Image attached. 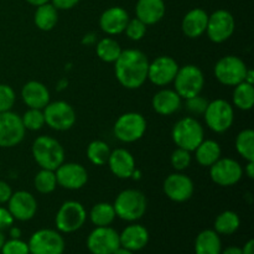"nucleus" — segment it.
<instances>
[{
    "instance_id": "f257e3e1",
    "label": "nucleus",
    "mask_w": 254,
    "mask_h": 254,
    "mask_svg": "<svg viewBox=\"0 0 254 254\" xmlns=\"http://www.w3.org/2000/svg\"><path fill=\"white\" fill-rule=\"evenodd\" d=\"M148 57L135 49L122 51L114 62L117 79L127 89H136L145 83L148 79Z\"/></svg>"
},
{
    "instance_id": "f03ea898",
    "label": "nucleus",
    "mask_w": 254,
    "mask_h": 254,
    "mask_svg": "<svg viewBox=\"0 0 254 254\" xmlns=\"http://www.w3.org/2000/svg\"><path fill=\"white\" fill-rule=\"evenodd\" d=\"M32 156L41 169L55 171L64 163V149L59 140L49 135H40L32 143Z\"/></svg>"
},
{
    "instance_id": "7ed1b4c3",
    "label": "nucleus",
    "mask_w": 254,
    "mask_h": 254,
    "mask_svg": "<svg viewBox=\"0 0 254 254\" xmlns=\"http://www.w3.org/2000/svg\"><path fill=\"white\" fill-rule=\"evenodd\" d=\"M116 216L123 221L134 222L145 215L146 198L141 191L127 189L116 197L113 203Z\"/></svg>"
},
{
    "instance_id": "20e7f679",
    "label": "nucleus",
    "mask_w": 254,
    "mask_h": 254,
    "mask_svg": "<svg viewBox=\"0 0 254 254\" xmlns=\"http://www.w3.org/2000/svg\"><path fill=\"white\" fill-rule=\"evenodd\" d=\"M171 136L178 148L193 151L205 139V131L197 119L185 117L174 126Z\"/></svg>"
},
{
    "instance_id": "39448f33",
    "label": "nucleus",
    "mask_w": 254,
    "mask_h": 254,
    "mask_svg": "<svg viewBox=\"0 0 254 254\" xmlns=\"http://www.w3.org/2000/svg\"><path fill=\"white\" fill-rule=\"evenodd\" d=\"M174 91L181 97V99H189L198 96L205 86V77L200 67L195 64H186L179 67V71L174 78Z\"/></svg>"
},
{
    "instance_id": "423d86ee",
    "label": "nucleus",
    "mask_w": 254,
    "mask_h": 254,
    "mask_svg": "<svg viewBox=\"0 0 254 254\" xmlns=\"http://www.w3.org/2000/svg\"><path fill=\"white\" fill-rule=\"evenodd\" d=\"M206 126L215 133H225L235 122V111L232 104L225 99H215L208 102L205 113Z\"/></svg>"
},
{
    "instance_id": "0eeeda50",
    "label": "nucleus",
    "mask_w": 254,
    "mask_h": 254,
    "mask_svg": "<svg viewBox=\"0 0 254 254\" xmlns=\"http://www.w3.org/2000/svg\"><path fill=\"white\" fill-rule=\"evenodd\" d=\"M114 135L123 143H134L144 136L146 131V121L140 113L128 112L119 117L114 123Z\"/></svg>"
},
{
    "instance_id": "6e6552de",
    "label": "nucleus",
    "mask_w": 254,
    "mask_h": 254,
    "mask_svg": "<svg viewBox=\"0 0 254 254\" xmlns=\"http://www.w3.org/2000/svg\"><path fill=\"white\" fill-rule=\"evenodd\" d=\"M247 64L241 57L228 55L218 60L215 64V77L223 86L235 87L245 81Z\"/></svg>"
},
{
    "instance_id": "1a4fd4ad",
    "label": "nucleus",
    "mask_w": 254,
    "mask_h": 254,
    "mask_svg": "<svg viewBox=\"0 0 254 254\" xmlns=\"http://www.w3.org/2000/svg\"><path fill=\"white\" fill-rule=\"evenodd\" d=\"M45 124L57 131L71 129L76 123V112L73 107L64 101L50 102L44 109Z\"/></svg>"
},
{
    "instance_id": "9d476101",
    "label": "nucleus",
    "mask_w": 254,
    "mask_h": 254,
    "mask_svg": "<svg viewBox=\"0 0 254 254\" xmlns=\"http://www.w3.org/2000/svg\"><path fill=\"white\" fill-rule=\"evenodd\" d=\"M87 220V212L83 205L77 201H66L56 213V227L62 233H72L78 231Z\"/></svg>"
},
{
    "instance_id": "9b49d317",
    "label": "nucleus",
    "mask_w": 254,
    "mask_h": 254,
    "mask_svg": "<svg viewBox=\"0 0 254 254\" xmlns=\"http://www.w3.org/2000/svg\"><path fill=\"white\" fill-rule=\"evenodd\" d=\"M30 254H64V240L55 230H39L30 237Z\"/></svg>"
},
{
    "instance_id": "f8f14e48",
    "label": "nucleus",
    "mask_w": 254,
    "mask_h": 254,
    "mask_svg": "<svg viewBox=\"0 0 254 254\" xmlns=\"http://www.w3.org/2000/svg\"><path fill=\"white\" fill-rule=\"evenodd\" d=\"M236 29L235 17L227 10H216L208 15L206 34L208 39L215 44H221L230 39Z\"/></svg>"
},
{
    "instance_id": "ddd939ff",
    "label": "nucleus",
    "mask_w": 254,
    "mask_h": 254,
    "mask_svg": "<svg viewBox=\"0 0 254 254\" xmlns=\"http://www.w3.org/2000/svg\"><path fill=\"white\" fill-rule=\"evenodd\" d=\"M21 117L14 112L0 113V148H12L22 141L25 136Z\"/></svg>"
},
{
    "instance_id": "4468645a",
    "label": "nucleus",
    "mask_w": 254,
    "mask_h": 254,
    "mask_svg": "<svg viewBox=\"0 0 254 254\" xmlns=\"http://www.w3.org/2000/svg\"><path fill=\"white\" fill-rule=\"evenodd\" d=\"M243 168L238 161L231 158H220L210 166V178L216 185L228 188L240 183Z\"/></svg>"
},
{
    "instance_id": "2eb2a0df",
    "label": "nucleus",
    "mask_w": 254,
    "mask_h": 254,
    "mask_svg": "<svg viewBox=\"0 0 254 254\" xmlns=\"http://www.w3.org/2000/svg\"><path fill=\"white\" fill-rule=\"evenodd\" d=\"M87 247L92 254H113L121 247L119 233L109 226L96 227L87 238Z\"/></svg>"
},
{
    "instance_id": "dca6fc26",
    "label": "nucleus",
    "mask_w": 254,
    "mask_h": 254,
    "mask_svg": "<svg viewBox=\"0 0 254 254\" xmlns=\"http://www.w3.org/2000/svg\"><path fill=\"white\" fill-rule=\"evenodd\" d=\"M57 185L67 190H79L88 181L86 168L77 163H64L55 170Z\"/></svg>"
},
{
    "instance_id": "f3484780",
    "label": "nucleus",
    "mask_w": 254,
    "mask_h": 254,
    "mask_svg": "<svg viewBox=\"0 0 254 254\" xmlns=\"http://www.w3.org/2000/svg\"><path fill=\"white\" fill-rule=\"evenodd\" d=\"M179 71V64L173 57L159 56L149 62L148 79L158 87L168 86L174 81Z\"/></svg>"
},
{
    "instance_id": "a211bd4d",
    "label": "nucleus",
    "mask_w": 254,
    "mask_h": 254,
    "mask_svg": "<svg viewBox=\"0 0 254 254\" xmlns=\"http://www.w3.org/2000/svg\"><path fill=\"white\" fill-rule=\"evenodd\" d=\"M163 190L168 198L174 202H186L190 200L195 191L193 181L188 175L181 173L170 174L165 179Z\"/></svg>"
},
{
    "instance_id": "6ab92c4d",
    "label": "nucleus",
    "mask_w": 254,
    "mask_h": 254,
    "mask_svg": "<svg viewBox=\"0 0 254 254\" xmlns=\"http://www.w3.org/2000/svg\"><path fill=\"white\" fill-rule=\"evenodd\" d=\"M7 210L11 213L14 220L30 221L34 218L37 211V201L32 193L27 191H16L12 192L7 201Z\"/></svg>"
},
{
    "instance_id": "aec40b11",
    "label": "nucleus",
    "mask_w": 254,
    "mask_h": 254,
    "mask_svg": "<svg viewBox=\"0 0 254 254\" xmlns=\"http://www.w3.org/2000/svg\"><path fill=\"white\" fill-rule=\"evenodd\" d=\"M129 21V15L126 9L121 6H112L103 11L99 17V26L107 35H119L124 32Z\"/></svg>"
},
{
    "instance_id": "412c9836",
    "label": "nucleus",
    "mask_w": 254,
    "mask_h": 254,
    "mask_svg": "<svg viewBox=\"0 0 254 254\" xmlns=\"http://www.w3.org/2000/svg\"><path fill=\"white\" fill-rule=\"evenodd\" d=\"M21 98L29 108L44 109L50 103V91L39 81H30L21 89Z\"/></svg>"
},
{
    "instance_id": "4be33fe9",
    "label": "nucleus",
    "mask_w": 254,
    "mask_h": 254,
    "mask_svg": "<svg viewBox=\"0 0 254 254\" xmlns=\"http://www.w3.org/2000/svg\"><path fill=\"white\" fill-rule=\"evenodd\" d=\"M112 174L119 179H130L131 174L135 170L134 156L126 149H116L111 151L108 163Z\"/></svg>"
},
{
    "instance_id": "5701e85b",
    "label": "nucleus",
    "mask_w": 254,
    "mask_h": 254,
    "mask_svg": "<svg viewBox=\"0 0 254 254\" xmlns=\"http://www.w3.org/2000/svg\"><path fill=\"white\" fill-rule=\"evenodd\" d=\"M207 21V12L203 9L196 7V9L190 10L184 16L183 22H181V29H183L185 36H188L189 39H197L206 32Z\"/></svg>"
},
{
    "instance_id": "b1692460",
    "label": "nucleus",
    "mask_w": 254,
    "mask_h": 254,
    "mask_svg": "<svg viewBox=\"0 0 254 254\" xmlns=\"http://www.w3.org/2000/svg\"><path fill=\"white\" fill-rule=\"evenodd\" d=\"M136 19L148 26L158 24L165 15L164 0H138L135 5Z\"/></svg>"
},
{
    "instance_id": "393cba45",
    "label": "nucleus",
    "mask_w": 254,
    "mask_h": 254,
    "mask_svg": "<svg viewBox=\"0 0 254 254\" xmlns=\"http://www.w3.org/2000/svg\"><path fill=\"white\" fill-rule=\"evenodd\" d=\"M119 241H121V247L127 248L131 252H136L143 250L148 245L149 232L144 226L134 223L124 228L123 232L119 235Z\"/></svg>"
},
{
    "instance_id": "a878e982",
    "label": "nucleus",
    "mask_w": 254,
    "mask_h": 254,
    "mask_svg": "<svg viewBox=\"0 0 254 254\" xmlns=\"http://www.w3.org/2000/svg\"><path fill=\"white\" fill-rule=\"evenodd\" d=\"M181 101V97L174 89L165 88L154 94L151 106L160 116H171L180 109Z\"/></svg>"
},
{
    "instance_id": "bb28decb",
    "label": "nucleus",
    "mask_w": 254,
    "mask_h": 254,
    "mask_svg": "<svg viewBox=\"0 0 254 254\" xmlns=\"http://www.w3.org/2000/svg\"><path fill=\"white\" fill-rule=\"evenodd\" d=\"M222 243L220 235L215 230H205L195 240L196 254H221Z\"/></svg>"
},
{
    "instance_id": "cd10ccee",
    "label": "nucleus",
    "mask_w": 254,
    "mask_h": 254,
    "mask_svg": "<svg viewBox=\"0 0 254 254\" xmlns=\"http://www.w3.org/2000/svg\"><path fill=\"white\" fill-rule=\"evenodd\" d=\"M196 161L201 166H207L210 168L212 164H215L221 158V146L217 141L211 140V139H203L200 145L195 149Z\"/></svg>"
},
{
    "instance_id": "c85d7f7f",
    "label": "nucleus",
    "mask_w": 254,
    "mask_h": 254,
    "mask_svg": "<svg viewBox=\"0 0 254 254\" xmlns=\"http://www.w3.org/2000/svg\"><path fill=\"white\" fill-rule=\"evenodd\" d=\"M57 20H59V12L54 5L47 2V4L37 6L36 11H35L34 21L40 30L50 31L56 26Z\"/></svg>"
},
{
    "instance_id": "c756f323",
    "label": "nucleus",
    "mask_w": 254,
    "mask_h": 254,
    "mask_svg": "<svg viewBox=\"0 0 254 254\" xmlns=\"http://www.w3.org/2000/svg\"><path fill=\"white\" fill-rule=\"evenodd\" d=\"M232 102L236 108L241 111H251L254 104V87L253 84L247 82H241L235 86V91L232 94Z\"/></svg>"
},
{
    "instance_id": "7c9ffc66",
    "label": "nucleus",
    "mask_w": 254,
    "mask_h": 254,
    "mask_svg": "<svg viewBox=\"0 0 254 254\" xmlns=\"http://www.w3.org/2000/svg\"><path fill=\"white\" fill-rule=\"evenodd\" d=\"M116 217L113 205L108 202L97 203L89 212V218L96 227H106V226L112 225Z\"/></svg>"
},
{
    "instance_id": "2f4dec72",
    "label": "nucleus",
    "mask_w": 254,
    "mask_h": 254,
    "mask_svg": "<svg viewBox=\"0 0 254 254\" xmlns=\"http://www.w3.org/2000/svg\"><path fill=\"white\" fill-rule=\"evenodd\" d=\"M240 226V216L233 211H223L215 220V231L218 235H233L237 232Z\"/></svg>"
},
{
    "instance_id": "473e14b6",
    "label": "nucleus",
    "mask_w": 254,
    "mask_h": 254,
    "mask_svg": "<svg viewBox=\"0 0 254 254\" xmlns=\"http://www.w3.org/2000/svg\"><path fill=\"white\" fill-rule=\"evenodd\" d=\"M122 51L123 50H122L121 45L112 37H104V39L99 40L96 46L97 56L107 64H114Z\"/></svg>"
},
{
    "instance_id": "72a5a7b5",
    "label": "nucleus",
    "mask_w": 254,
    "mask_h": 254,
    "mask_svg": "<svg viewBox=\"0 0 254 254\" xmlns=\"http://www.w3.org/2000/svg\"><path fill=\"white\" fill-rule=\"evenodd\" d=\"M87 158L93 165L103 166L108 163L109 155H111V149L106 141L93 140L87 146Z\"/></svg>"
},
{
    "instance_id": "f704fd0d",
    "label": "nucleus",
    "mask_w": 254,
    "mask_h": 254,
    "mask_svg": "<svg viewBox=\"0 0 254 254\" xmlns=\"http://www.w3.org/2000/svg\"><path fill=\"white\" fill-rule=\"evenodd\" d=\"M236 150L245 160L254 161V131L245 129L236 138Z\"/></svg>"
},
{
    "instance_id": "c9c22d12",
    "label": "nucleus",
    "mask_w": 254,
    "mask_h": 254,
    "mask_svg": "<svg viewBox=\"0 0 254 254\" xmlns=\"http://www.w3.org/2000/svg\"><path fill=\"white\" fill-rule=\"evenodd\" d=\"M34 185L37 192L42 193V195H49V193L54 192L57 186L55 171L41 169L35 176Z\"/></svg>"
},
{
    "instance_id": "e433bc0d",
    "label": "nucleus",
    "mask_w": 254,
    "mask_h": 254,
    "mask_svg": "<svg viewBox=\"0 0 254 254\" xmlns=\"http://www.w3.org/2000/svg\"><path fill=\"white\" fill-rule=\"evenodd\" d=\"M21 121L25 129H27V130H40L45 126L44 112H42V109L29 108V111L25 112L24 116L21 117Z\"/></svg>"
},
{
    "instance_id": "4c0bfd02",
    "label": "nucleus",
    "mask_w": 254,
    "mask_h": 254,
    "mask_svg": "<svg viewBox=\"0 0 254 254\" xmlns=\"http://www.w3.org/2000/svg\"><path fill=\"white\" fill-rule=\"evenodd\" d=\"M171 166L175 170L183 171L188 169L191 164V151L185 150V149L178 148L173 151L170 158Z\"/></svg>"
},
{
    "instance_id": "58836bf2",
    "label": "nucleus",
    "mask_w": 254,
    "mask_h": 254,
    "mask_svg": "<svg viewBox=\"0 0 254 254\" xmlns=\"http://www.w3.org/2000/svg\"><path fill=\"white\" fill-rule=\"evenodd\" d=\"M127 36L133 41H139L143 39L146 34V25L141 22L139 19H129L128 24H127L126 30H124Z\"/></svg>"
},
{
    "instance_id": "ea45409f",
    "label": "nucleus",
    "mask_w": 254,
    "mask_h": 254,
    "mask_svg": "<svg viewBox=\"0 0 254 254\" xmlns=\"http://www.w3.org/2000/svg\"><path fill=\"white\" fill-rule=\"evenodd\" d=\"M15 96L14 89L7 84H0V113L11 111V108L15 104Z\"/></svg>"
},
{
    "instance_id": "a19ab883",
    "label": "nucleus",
    "mask_w": 254,
    "mask_h": 254,
    "mask_svg": "<svg viewBox=\"0 0 254 254\" xmlns=\"http://www.w3.org/2000/svg\"><path fill=\"white\" fill-rule=\"evenodd\" d=\"M0 251L2 254H30L27 243L20 238H17V240L11 238L10 241H5L4 246Z\"/></svg>"
},
{
    "instance_id": "79ce46f5",
    "label": "nucleus",
    "mask_w": 254,
    "mask_h": 254,
    "mask_svg": "<svg viewBox=\"0 0 254 254\" xmlns=\"http://www.w3.org/2000/svg\"><path fill=\"white\" fill-rule=\"evenodd\" d=\"M186 101V108L190 113L196 114V116H200V114L205 113L206 108H207L208 101L203 97H201L200 94L195 97H191V98L185 99Z\"/></svg>"
},
{
    "instance_id": "37998d69",
    "label": "nucleus",
    "mask_w": 254,
    "mask_h": 254,
    "mask_svg": "<svg viewBox=\"0 0 254 254\" xmlns=\"http://www.w3.org/2000/svg\"><path fill=\"white\" fill-rule=\"evenodd\" d=\"M14 222V217L9 212L7 208L0 207V231H4L9 228Z\"/></svg>"
},
{
    "instance_id": "c03bdc74",
    "label": "nucleus",
    "mask_w": 254,
    "mask_h": 254,
    "mask_svg": "<svg viewBox=\"0 0 254 254\" xmlns=\"http://www.w3.org/2000/svg\"><path fill=\"white\" fill-rule=\"evenodd\" d=\"M51 1L57 10H68L76 6L79 0H51Z\"/></svg>"
},
{
    "instance_id": "a18cd8bd",
    "label": "nucleus",
    "mask_w": 254,
    "mask_h": 254,
    "mask_svg": "<svg viewBox=\"0 0 254 254\" xmlns=\"http://www.w3.org/2000/svg\"><path fill=\"white\" fill-rule=\"evenodd\" d=\"M12 195L11 188L5 181H0V203H6Z\"/></svg>"
},
{
    "instance_id": "49530a36",
    "label": "nucleus",
    "mask_w": 254,
    "mask_h": 254,
    "mask_svg": "<svg viewBox=\"0 0 254 254\" xmlns=\"http://www.w3.org/2000/svg\"><path fill=\"white\" fill-rule=\"evenodd\" d=\"M245 173L246 175L248 176V179H252L254 178V161H247V165L245 168Z\"/></svg>"
},
{
    "instance_id": "de8ad7c7",
    "label": "nucleus",
    "mask_w": 254,
    "mask_h": 254,
    "mask_svg": "<svg viewBox=\"0 0 254 254\" xmlns=\"http://www.w3.org/2000/svg\"><path fill=\"white\" fill-rule=\"evenodd\" d=\"M242 254H254V241L250 240L242 248Z\"/></svg>"
},
{
    "instance_id": "09e8293b",
    "label": "nucleus",
    "mask_w": 254,
    "mask_h": 254,
    "mask_svg": "<svg viewBox=\"0 0 254 254\" xmlns=\"http://www.w3.org/2000/svg\"><path fill=\"white\" fill-rule=\"evenodd\" d=\"M221 254H242V248L236 247V246H231V247L226 248Z\"/></svg>"
},
{
    "instance_id": "8fccbe9b",
    "label": "nucleus",
    "mask_w": 254,
    "mask_h": 254,
    "mask_svg": "<svg viewBox=\"0 0 254 254\" xmlns=\"http://www.w3.org/2000/svg\"><path fill=\"white\" fill-rule=\"evenodd\" d=\"M10 237L14 238V240H17V238L21 237V230L17 227H11L10 228Z\"/></svg>"
},
{
    "instance_id": "3c124183",
    "label": "nucleus",
    "mask_w": 254,
    "mask_h": 254,
    "mask_svg": "<svg viewBox=\"0 0 254 254\" xmlns=\"http://www.w3.org/2000/svg\"><path fill=\"white\" fill-rule=\"evenodd\" d=\"M245 82H247V83L250 84L254 83V71L252 68L247 69V73H246V77H245Z\"/></svg>"
},
{
    "instance_id": "603ef678",
    "label": "nucleus",
    "mask_w": 254,
    "mask_h": 254,
    "mask_svg": "<svg viewBox=\"0 0 254 254\" xmlns=\"http://www.w3.org/2000/svg\"><path fill=\"white\" fill-rule=\"evenodd\" d=\"M30 5H34V6H40V5H44L50 2V0H26Z\"/></svg>"
},
{
    "instance_id": "864d4df0",
    "label": "nucleus",
    "mask_w": 254,
    "mask_h": 254,
    "mask_svg": "<svg viewBox=\"0 0 254 254\" xmlns=\"http://www.w3.org/2000/svg\"><path fill=\"white\" fill-rule=\"evenodd\" d=\"M113 254H134L133 252H131V251H129V250H127V248H123V247H119L118 250L116 251V252H114Z\"/></svg>"
},
{
    "instance_id": "5fc2aeb1",
    "label": "nucleus",
    "mask_w": 254,
    "mask_h": 254,
    "mask_svg": "<svg viewBox=\"0 0 254 254\" xmlns=\"http://www.w3.org/2000/svg\"><path fill=\"white\" fill-rule=\"evenodd\" d=\"M93 41H94V35L93 34H89V35H87V36H84V40H83L84 44H92Z\"/></svg>"
},
{
    "instance_id": "6e6d98bb",
    "label": "nucleus",
    "mask_w": 254,
    "mask_h": 254,
    "mask_svg": "<svg viewBox=\"0 0 254 254\" xmlns=\"http://www.w3.org/2000/svg\"><path fill=\"white\" fill-rule=\"evenodd\" d=\"M5 243V235L2 233V231H0V250H1V247L4 246Z\"/></svg>"
}]
</instances>
